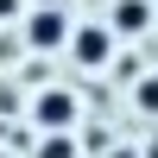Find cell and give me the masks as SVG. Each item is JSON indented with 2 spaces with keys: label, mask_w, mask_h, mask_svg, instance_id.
I'll return each mask as SVG.
<instances>
[{
  "label": "cell",
  "mask_w": 158,
  "mask_h": 158,
  "mask_svg": "<svg viewBox=\"0 0 158 158\" xmlns=\"http://www.w3.org/2000/svg\"><path fill=\"white\" fill-rule=\"evenodd\" d=\"M139 108H146V114H158V82H139Z\"/></svg>",
  "instance_id": "cell-7"
},
{
  "label": "cell",
  "mask_w": 158,
  "mask_h": 158,
  "mask_svg": "<svg viewBox=\"0 0 158 158\" xmlns=\"http://www.w3.org/2000/svg\"><path fill=\"white\" fill-rule=\"evenodd\" d=\"M63 51H70V63H76V70H89V76H95V70H114L120 38H114L108 25H95V19H89V25H70V44H63Z\"/></svg>",
  "instance_id": "cell-3"
},
{
  "label": "cell",
  "mask_w": 158,
  "mask_h": 158,
  "mask_svg": "<svg viewBox=\"0 0 158 158\" xmlns=\"http://www.w3.org/2000/svg\"><path fill=\"white\" fill-rule=\"evenodd\" d=\"M101 25H108L114 38H139V32L152 25V0H114V6H108V19H101Z\"/></svg>",
  "instance_id": "cell-4"
},
{
  "label": "cell",
  "mask_w": 158,
  "mask_h": 158,
  "mask_svg": "<svg viewBox=\"0 0 158 158\" xmlns=\"http://www.w3.org/2000/svg\"><path fill=\"white\" fill-rule=\"evenodd\" d=\"M25 19V0H0V25H19Z\"/></svg>",
  "instance_id": "cell-6"
},
{
  "label": "cell",
  "mask_w": 158,
  "mask_h": 158,
  "mask_svg": "<svg viewBox=\"0 0 158 158\" xmlns=\"http://www.w3.org/2000/svg\"><path fill=\"white\" fill-rule=\"evenodd\" d=\"M70 13L63 6H25V19H19V44L32 51V57H57L63 44H70Z\"/></svg>",
  "instance_id": "cell-1"
},
{
  "label": "cell",
  "mask_w": 158,
  "mask_h": 158,
  "mask_svg": "<svg viewBox=\"0 0 158 158\" xmlns=\"http://www.w3.org/2000/svg\"><path fill=\"white\" fill-rule=\"evenodd\" d=\"M76 120H82V95H76L70 82H44L32 95V127H44V133H76Z\"/></svg>",
  "instance_id": "cell-2"
},
{
  "label": "cell",
  "mask_w": 158,
  "mask_h": 158,
  "mask_svg": "<svg viewBox=\"0 0 158 158\" xmlns=\"http://www.w3.org/2000/svg\"><path fill=\"white\" fill-rule=\"evenodd\" d=\"M44 158H76V133H44Z\"/></svg>",
  "instance_id": "cell-5"
}]
</instances>
